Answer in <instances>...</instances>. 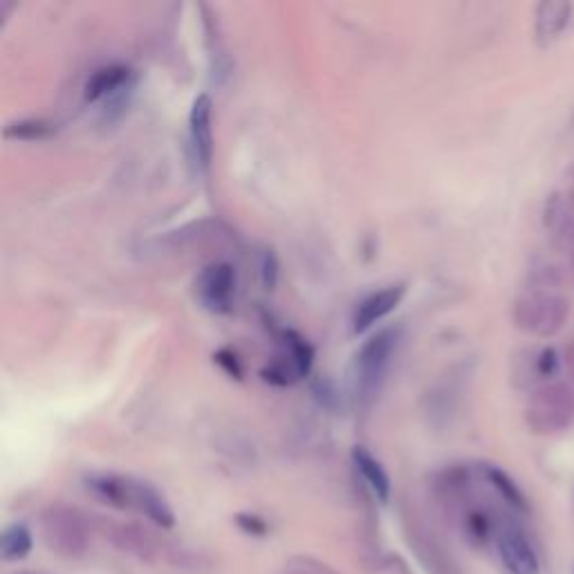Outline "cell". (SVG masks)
Listing matches in <instances>:
<instances>
[{"mask_svg":"<svg viewBox=\"0 0 574 574\" xmlns=\"http://www.w3.org/2000/svg\"><path fill=\"white\" fill-rule=\"evenodd\" d=\"M397 341H400V332L386 328L379 330L359 348L355 357V388L361 404L368 406L375 402V397L382 391L393 364Z\"/></svg>","mask_w":574,"mask_h":574,"instance_id":"6da1fadb","label":"cell"},{"mask_svg":"<svg viewBox=\"0 0 574 574\" xmlns=\"http://www.w3.org/2000/svg\"><path fill=\"white\" fill-rule=\"evenodd\" d=\"M41 534L48 550L63 559H81L90 548V527L77 509L48 507L41 516Z\"/></svg>","mask_w":574,"mask_h":574,"instance_id":"7a4b0ae2","label":"cell"},{"mask_svg":"<svg viewBox=\"0 0 574 574\" xmlns=\"http://www.w3.org/2000/svg\"><path fill=\"white\" fill-rule=\"evenodd\" d=\"M281 344H283V355L261 370L265 382H270L274 386L294 384L296 379L310 375L314 364V348L308 344V339L299 335V332L283 330Z\"/></svg>","mask_w":574,"mask_h":574,"instance_id":"3957f363","label":"cell"},{"mask_svg":"<svg viewBox=\"0 0 574 574\" xmlns=\"http://www.w3.org/2000/svg\"><path fill=\"white\" fill-rule=\"evenodd\" d=\"M236 270L229 263H209L196 279V299L214 314H229L236 299Z\"/></svg>","mask_w":574,"mask_h":574,"instance_id":"277c9868","label":"cell"},{"mask_svg":"<svg viewBox=\"0 0 574 574\" xmlns=\"http://www.w3.org/2000/svg\"><path fill=\"white\" fill-rule=\"evenodd\" d=\"M566 314L568 305L550 294H530L516 303V323L536 335L557 332Z\"/></svg>","mask_w":574,"mask_h":574,"instance_id":"5b68a950","label":"cell"},{"mask_svg":"<svg viewBox=\"0 0 574 574\" xmlns=\"http://www.w3.org/2000/svg\"><path fill=\"white\" fill-rule=\"evenodd\" d=\"M494 541L509 574H541V563L530 539L514 521H501Z\"/></svg>","mask_w":574,"mask_h":574,"instance_id":"8992f818","label":"cell"},{"mask_svg":"<svg viewBox=\"0 0 574 574\" xmlns=\"http://www.w3.org/2000/svg\"><path fill=\"white\" fill-rule=\"evenodd\" d=\"M189 137L196 164L202 173H209L214 160V101L209 95H198L189 113Z\"/></svg>","mask_w":574,"mask_h":574,"instance_id":"52a82bcc","label":"cell"},{"mask_svg":"<svg viewBox=\"0 0 574 574\" xmlns=\"http://www.w3.org/2000/svg\"><path fill=\"white\" fill-rule=\"evenodd\" d=\"M404 296H406V285L397 283V285L382 287V290H377L373 294H368L366 299H361L353 314L355 335H361V332L370 330L375 323H379L382 319H386L388 314L395 312L397 308H400V303L404 301Z\"/></svg>","mask_w":574,"mask_h":574,"instance_id":"ba28073f","label":"cell"},{"mask_svg":"<svg viewBox=\"0 0 574 574\" xmlns=\"http://www.w3.org/2000/svg\"><path fill=\"white\" fill-rule=\"evenodd\" d=\"M131 79V68L122 66V63H110V66H104L90 74L86 86H83V97H86L88 104L113 99L122 95L126 88H131Z\"/></svg>","mask_w":574,"mask_h":574,"instance_id":"9c48e42d","label":"cell"},{"mask_svg":"<svg viewBox=\"0 0 574 574\" xmlns=\"http://www.w3.org/2000/svg\"><path fill=\"white\" fill-rule=\"evenodd\" d=\"M135 478L119 474H92L86 478V487L99 501L117 509H133L135 505Z\"/></svg>","mask_w":574,"mask_h":574,"instance_id":"30bf717a","label":"cell"},{"mask_svg":"<svg viewBox=\"0 0 574 574\" xmlns=\"http://www.w3.org/2000/svg\"><path fill=\"white\" fill-rule=\"evenodd\" d=\"M574 7L570 3H541L536 9V41L552 45L568 32Z\"/></svg>","mask_w":574,"mask_h":574,"instance_id":"8fae6325","label":"cell"},{"mask_svg":"<svg viewBox=\"0 0 574 574\" xmlns=\"http://www.w3.org/2000/svg\"><path fill=\"white\" fill-rule=\"evenodd\" d=\"M113 543L117 550L131 554L133 559L153 563L157 561V543L144 527L135 523H122L113 530Z\"/></svg>","mask_w":574,"mask_h":574,"instance_id":"7c38bea8","label":"cell"},{"mask_svg":"<svg viewBox=\"0 0 574 574\" xmlns=\"http://www.w3.org/2000/svg\"><path fill=\"white\" fill-rule=\"evenodd\" d=\"M353 465L361 480H364V485L373 492V496L386 503L388 496H391V478H388L382 462H379L366 447H355Z\"/></svg>","mask_w":574,"mask_h":574,"instance_id":"4fadbf2b","label":"cell"},{"mask_svg":"<svg viewBox=\"0 0 574 574\" xmlns=\"http://www.w3.org/2000/svg\"><path fill=\"white\" fill-rule=\"evenodd\" d=\"M133 509H140L146 518H151V521L160 527L175 525V514H173L171 505L166 503V498L157 492L151 483H144V480H137L135 483Z\"/></svg>","mask_w":574,"mask_h":574,"instance_id":"5bb4252c","label":"cell"},{"mask_svg":"<svg viewBox=\"0 0 574 574\" xmlns=\"http://www.w3.org/2000/svg\"><path fill=\"white\" fill-rule=\"evenodd\" d=\"M480 476H483L485 483L501 496V501L507 507L516 509V512H527V501L523 492L516 487L514 480L509 478L503 469H498L494 465H483L480 467Z\"/></svg>","mask_w":574,"mask_h":574,"instance_id":"9a60e30c","label":"cell"},{"mask_svg":"<svg viewBox=\"0 0 574 574\" xmlns=\"http://www.w3.org/2000/svg\"><path fill=\"white\" fill-rule=\"evenodd\" d=\"M32 545V532L23 523L5 527L3 536H0V554L5 561H23L32 552Z\"/></svg>","mask_w":574,"mask_h":574,"instance_id":"2e32d148","label":"cell"},{"mask_svg":"<svg viewBox=\"0 0 574 574\" xmlns=\"http://www.w3.org/2000/svg\"><path fill=\"white\" fill-rule=\"evenodd\" d=\"M54 135H57V128H54L52 122H45V119H21V122L5 126L7 140L43 142Z\"/></svg>","mask_w":574,"mask_h":574,"instance_id":"e0dca14e","label":"cell"},{"mask_svg":"<svg viewBox=\"0 0 574 574\" xmlns=\"http://www.w3.org/2000/svg\"><path fill=\"white\" fill-rule=\"evenodd\" d=\"M279 258H276L274 249H265L261 256V283L265 290H274L276 283H279Z\"/></svg>","mask_w":574,"mask_h":574,"instance_id":"ac0fdd59","label":"cell"},{"mask_svg":"<svg viewBox=\"0 0 574 574\" xmlns=\"http://www.w3.org/2000/svg\"><path fill=\"white\" fill-rule=\"evenodd\" d=\"M214 361L222 370H225L229 377L243 379V364H240V359H238V355L234 353V350H227V348L218 350V353L214 355Z\"/></svg>","mask_w":574,"mask_h":574,"instance_id":"d6986e66","label":"cell"},{"mask_svg":"<svg viewBox=\"0 0 574 574\" xmlns=\"http://www.w3.org/2000/svg\"><path fill=\"white\" fill-rule=\"evenodd\" d=\"M238 523H240V527H243V530L249 532V534H265V530H267L261 518L249 516V514L238 516Z\"/></svg>","mask_w":574,"mask_h":574,"instance_id":"ffe728a7","label":"cell"},{"mask_svg":"<svg viewBox=\"0 0 574 574\" xmlns=\"http://www.w3.org/2000/svg\"><path fill=\"white\" fill-rule=\"evenodd\" d=\"M18 574H39V572H18Z\"/></svg>","mask_w":574,"mask_h":574,"instance_id":"44dd1931","label":"cell"}]
</instances>
